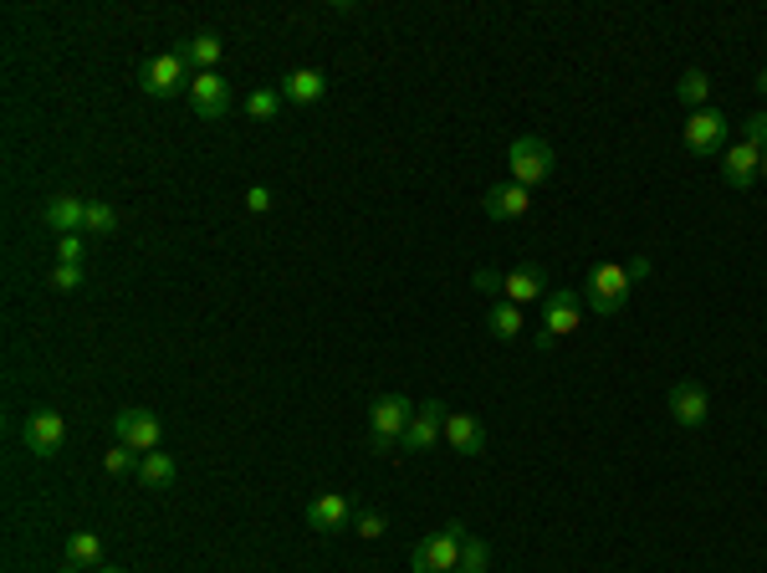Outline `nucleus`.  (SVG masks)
<instances>
[{"mask_svg": "<svg viewBox=\"0 0 767 573\" xmlns=\"http://www.w3.org/2000/svg\"><path fill=\"white\" fill-rule=\"evenodd\" d=\"M584 303H588V313H599V318H614L619 307L630 303V292H634V282H630V271L619 267V261H594V267L584 271Z\"/></svg>", "mask_w": 767, "mask_h": 573, "instance_id": "2", "label": "nucleus"}, {"mask_svg": "<svg viewBox=\"0 0 767 573\" xmlns=\"http://www.w3.org/2000/svg\"><path fill=\"white\" fill-rule=\"evenodd\" d=\"M83 256H87L83 236H57V261L62 267H83Z\"/></svg>", "mask_w": 767, "mask_h": 573, "instance_id": "29", "label": "nucleus"}, {"mask_svg": "<svg viewBox=\"0 0 767 573\" xmlns=\"http://www.w3.org/2000/svg\"><path fill=\"white\" fill-rule=\"evenodd\" d=\"M482 210L491 220H522L527 216V210H533V200H527V190L522 185H512V180H507V185H491L482 195Z\"/></svg>", "mask_w": 767, "mask_h": 573, "instance_id": "17", "label": "nucleus"}, {"mask_svg": "<svg viewBox=\"0 0 767 573\" xmlns=\"http://www.w3.org/2000/svg\"><path fill=\"white\" fill-rule=\"evenodd\" d=\"M446 415H451V410L440 405V400H425V405H415V420H410V430H404L400 451L425 455L435 440H440V430H446Z\"/></svg>", "mask_w": 767, "mask_h": 573, "instance_id": "12", "label": "nucleus"}, {"mask_svg": "<svg viewBox=\"0 0 767 573\" xmlns=\"http://www.w3.org/2000/svg\"><path fill=\"white\" fill-rule=\"evenodd\" d=\"M584 322V297L573 286H548L543 297V328H537V349H552L558 338H568Z\"/></svg>", "mask_w": 767, "mask_h": 573, "instance_id": "4", "label": "nucleus"}, {"mask_svg": "<svg viewBox=\"0 0 767 573\" xmlns=\"http://www.w3.org/2000/svg\"><path fill=\"white\" fill-rule=\"evenodd\" d=\"M666 405H670V420L681 425V430H701L706 415H711V400H706V385H701V379H675Z\"/></svg>", "mask_w": 767, "mask_h": 573, "instance_id": "11", "label": "nucleus"}, {"mask_svg": "<svg viewBox=\"0 0 767 573\" xmlns=\"http://www.w3.org/2000/svg\"><path fill=\"white\" fill-rule=\"evenodd\" d=\"M87 231L93 236H108V231H118V210L108 200H87Z\"/></svg>", "mask_w": 767, "mask_h": 573, "instance_id": "28", "label": "nucleus"}, {"mask_svg": "<svg viewBox=\"0 0 767 573\" xmlns=\"http://www.w3.org/2000/svg\"><path fill=\"white\" fill-rule=\"evenodd\" d=\"M184 98H190V108H195V119H205V123L231 119V108H235V93L220 72H195V83H190Z\"/></svg>", "mask_w": 767, "mask_h": 573, "instance_id": "7", "label": "nucleus"}, {"mask_svg": "<svg viewBox=\"0 0 767 573\" xmlns=\"http://www.w3.org/2000/svg\"><path fill=\"white\" fill-rule=\"evenodd\" d=\"M307 527L313 533H343V527H353V502L343 491H322L307 502Z\"/></svg>", "mask_w": 767, "mask_h": 573, "instance_id": "14", "label": "nucleus"}, {"mask_svg": "<svg viewBox=\"0 0 767 573\" xmlns=\"http://www.w3.org/2000/svg\"><path fill=\"white\" fill-rule=\"evenodd\" d=\"M624 271H630V282H645V277H650V256H630Z\"/></svg>", "mask_w": 767, "mask_h": 573, "instance_id": "35", "label": "nucleus"}, {"mask_svg": "<svg viewBox=\"0 0 767 573\" xmlns=\"http://www.w3.org/2000/svg\"><path fill=\"white\" fill-rule=\"evenodd\" d=\"M486 563H491V548H486V538H461V569L455 573H486Z\"/></svg>", "mask_w": 767, "mask_h": 573, "instance_id": "27", "label": "nucleus"}, {"mask_svg": "<svg viewBox=\"0 0 767 573\" xmlns=\"http://www.w3.org/2000/svg\"><path fill=\"white\" fill-rule=\"evenodd\" d=\"M21 440H26V451L41 455V461H51V455L68 446V420L57 415V410H32L26 420H21Z\"/></svg>", "mask_w": 767, "mask_h": 573, "instance_id": "8", "label": "nucleus"}, {"mask_svg": "<svg viewBox=\"0 0 767 573\" xmlns=\"http://www.w3.org/2000/svg\"><path fill=\"white\" fill-rule=\"evenodd\" d=\"M742 138H747L752 149H763V154H767V108H763V113H752V119L742 123Z\"/></svg>", "mask_w": 767, "mask_h": 573, "instance_id": "32", "label": "nucleus"}, {"mask_svg": "<svg viewBox=\"0 0 767 573\" xmlns=\"http://www.w3.org/2000/svg\"><path fill=\"white\" fill-rule=\"evenodd\" d=\"M113 436L123 440V446H134L138 455H149V451H159V440H165V425H159V415H154V410L129 405V410H118Z\"/></svg>", "mask_w": 767, "mask_h": 573, "instance_id": "10", "label": "nucleus"}, {"mask_svg": "<svg viewBox=\"0 0 767 573\" xmlns=\"http://www.w3.org/2000/svg\"><path fill=\"white\" fill-rule=\"evenodd\" d=\"M68 563L72 569H102V538L98 533H72L68 538Z\"/></svg>", "mask_w": 767, "mask_h": 573, "instance_id": "22", "label": "nucleus"}, {"mask_svg": "<svg viewBox=\"0 0 767 573\" xmlns=\"http://www.w3.org/2000/svg\"><path fill=\"white\" fill-rule=\"evenodd\" d=\"M246 210H251V216L271 210V190H267V185H251V190H246Z\"/></svg>", "mask_w": 767, "mask_h": 573, "instance_id": "34", "label": "nucleus"}, {"mask_svg": "<svg viewBox=\"0 0 767 573\" xmlns=\"http://www.w3.org/2000/svg\"><path fill=\"white\" fill-rule=\"evenodd\" d=\"M461 538H466V527L461 523H446L440 533L415 542V553H410V569L415 573H455L461 569Z\"/></svg>", "mask_w": 767, "mask_h": 573, "instance_id": "6", "label": "nucleus"}, {"mask_svg": "<svg viewBox=\"0 0 767 573\" xmlns=\"http://www.w3.org/2000/svg\"><path fill=\"white\" fill-rule=\"evenodd\" d=\"M410 420H415V405H410L404 394H379V400L368 405V451L394 455L404 430H410Z\"/></svg>", "mask_w": 767, "mask_h": 573, "instance_id": "1", "label": "nucleus"}, {"mask_svg": "<svg viewBox=\"0 0 767 573\" xmlns=\"http://www.w3.org/2000/svg\"><path fill=\"white\" fill-rule=\"evenodd\" d=\"M190 83H195V72L184 62V51H159L138 68V87L149 98H180V93H190Z\"/></svg>", "mask_w": 767, "mask_h": 573, "instance_id": "5", "label": "nucleus"}, {"mask_svg": "<svg viewBox=\"0 0 767 573\" xmlns=\"http://www.w3.org/2000/svg\"><path fill=\"white\" fill-rule=\"evenodd\" d=\"M757 174H763V149H752L747 138H742V144H732V149L721 154V180H727L732 190H747L752 180H757Z\"/></svg>", "mask_w": 767, "mask_h": 573, "instance_id": "16", "label": "nucleus"}, {"mask_svg": "<svg viewBox=\"0 0 767 573\" xmlns=\"http://www.w3.org/2000/svg\"><path fill=\"white\" fill-rule=\"evenodd\" d=\"M282 87H256V93H246V113L256 123H267V119H277V108H282Z\"/></svg>", "mask_w": 767, "mask_h": 573, "instance_id": "24", "label": "nucleus"}, {"mask_svg": "<svg viewBox=\"0 0 767 573\" xmlns=\"http://www.w3.org/2000/svg\"><path fill=\"white\" fill-rule=\"evenodd\" d=\"M471 282H476V292H482V297H491V303H501V271L482 267V271H476V277H471Z\"/></svg>", "mask_w": 767, "mask_h": 573, "instance_id": "33", "label": "nucleus"}, {"mask_svg": "<svg viewBox=\"0 0 767 573\" xmlns=\"http://www.w3.org/2000/svg\"><path fill=\"white\" fill-rule=\"evenodd\" d=\"M548 297V271L543 267H518V271H501V303H512V307H533Z\"/></svg>", "mask_w": 767, "mask_h": 573, "instance_id": "13", "label": "nucleus"}, {"mask_svg": "<svg viewBox=\"0 0 767 573\" xmlns=\"http://www.w3.org/2000/svg\"><path fill=\"white\" fill-rule=\"evenodd\" d=\"M353 527H358V538H384L389 517L384 512H353Z\"/></svg>", "mask_w": 767, "mask_h": 573, "instance_id": "30", "label": "nucleus"}, {"mask_svg": "<svg viewBox=\"0 0 767 573\" xmlns=\"http://www.w3.org/2000/svg\"><path fill=\"white\" fill-rule=\"evenodd\" d=\"M41 220H47L57 236H83L87 231V200H77V195H51V200L41 205Z\"/></svg>", "mask_w": 767, "mask_h": 573, "instance_id": "15", "label": "nucleus"}, {"mask_svg": "<svg viewBox=\"0 0 767 573\" xmlns=\"http://www.w3.org/2000/svg\"><path fill=\"white\" fill-rule=\"evenodd\" d=\"M446 440H451L455 455H482L486 451V430L476 415H466V410H451L446 415Z\"/></svg>", "mask_w": 767, "mask_h": 573, "instance_id": "18", "label": "nucleus"}, {"mask_svg": "<svg viewBox=\"0 0 767 573\" xmlns=\"http://www.w3.org/2000/svg\"><path fill=\"white\" fill-rule=\"evenodd\" d=\"M138 481L149 491H165V487H174V476H180V466H174V455L169 451H149L144 461H138Z\"/></svg>", "mask_w": 767, "mask_h": 573, "instance_id": "20", "label": "nucleus"}, {"mask_svg": "<svg viewBox=\"0 0 767 573\" xmlns=\"http://www.w3.org/2000/svg\"><path fill=\"white\" fill-rule=\"evenodd\" d=\"M763 174H767V154H763Z\"/></svg>", "mask_w": 767, "mask_h": 573, "instance_id": "39", "label": "nucleus"}, {"mask_svg": "<svg viewBox=\"0 0 767 573\" xmlns=\"http://www.w3.org/2000/svg\"><path fill=\"white\" fill-rule=\"evenodd\" d=\"M220 51H226V41H220L216 32H200V36H190V41H184V62H190V68H200V72H216Z\"/></svg>", "mask_w": 767, "mask_h": 573, "instance_id": "21", "label": "nucleus"}, {"mask_svg": "<svg viewBox=\"0 0 767 573\" xmlns=\"http://www.w3.org/2000/svg\"><path fill=\"white\" fill-rule=\"evenodd\" d=\"M552 164H558V154H552L548 138H537V134L512 138V149H507V169H512V185H522V190L548 185V180H552Z\"/></svg>", "mask_w": 767, "mask_h": 573, "instance_id": "3", "label": "nucleus"}, {"mask_svg": "<svg viewBox=\"0 0 767 573\" xmlns=\"http://www.w3.org/2000/svg\"><path fill=\"white\" fill-rule=\"evenodd\" d=\"M322 93H328V77H322L317 68H297V72H287V77H282V98L287 102H302V108H307V102H317Z\"/></svg>", "mask_w": 767, "mask_h": 573, "instance_id": "19", "label": "nucleus"}, {"mask_svg": "<svg viewBox=\"0 0 767 573\" xmlns=\"http://www.w3.org/2000/svg\"><path fill=\"white\" fill-rule=\"evenodd\" d=\"M138 461H144V455H138L134 446H123V440H118L113 451H102V472H108V476H129V472H138Z\"/></svg>", "mask_w": 767, "mask_h": 573, "instance_id": "26", "label": "nucleus"}, {"mask_svg": "<svg viewBox=\"0 0 767 573\" xmlns=\"http://www.w3.org/2000/svg\"><path fill=\"white\" fill-rule=\"evenodd\" d=\"M757 93H763V98H767V72H763V77H757Z\"/></svg>", "mask_w": 767, "mask_h": 573, "instance_id": "36", "label": "nucleus"}, {"mask_svg": "<svg viewBox=\"0 0 767 573\" xmlns=\"http://www.w3.org/2000/svg\"><path fill=\"white\" fill-rule=\"evenodd\" d=\"M93 573H123V569H113V563H102V569H93Z\"/></svg>", "mask_w": 767, "mask_h": 573, "instance_id": "37", "label": "nucleus"}, {"mask_svg": "<svg viewBox=\"0 0 767 573\" xmlns=\"http://www.w3.org/2000/svg\"><path fill=\"white\" fill-rule=\"evenodd\" d=\"M706 93H711V83H706V72H696V68H691L681 83H675V98H681L685 108H696V113L706 108Z\"/></svg>", "mask_w": 767, "mask_h": 573, "instance_id": "25", "label": "nucleus"}, {"mask_svg": "<svg viewBox=\"0 0 767 573\" xmlns=\"http://www.w3.org/2000/svg\"><path fill=\"white\" fill-rule=\"evenodd\" d=\"M685 154H696V159L727 154V113H717V108L691 113V119H685Z\"/></svg>", "mask_w": 767, "mask_h": 573, "instance_id": "9", "label": "nucleus"}, {"mask_svg": "<svg viewBox=\"0 0 767 573\" xmlns=\"http://www.w3.org/2000/svg\"><path fill=\"white\" fill-rule=\"evenodd\" d=\"M486 328H491L497 338H518V333H522V307L491 303V307H486Z\"/></svg>", "mask_w": 767, "mask_h": 573, "instance_id": "23", "label": "nucleus"}, {"mask_svg": "<svg viewBox=\"0 0 767 573\" xmlns=\"http://www.w3.org/2000/svg\"><path fill=\"white\" fill-rule=\"evenodd\" d=\"M62 573H83V569H72V563H68V569H62Z\"/></svg>", "mask_w": 767, "mask_h": 573, "instance_id": "38", "label": "nucleus"}, {"mask_svg": "<svg viewBox=\"0 0 767 573\" xmlns=\"http://www.w3.org/2000/svg\"><path fill=\"white\" fill-rule=\"evenodd\" d=\"M47 282L57 286V292H77V286H83V267H62V261H57Z\"/></svg>", "mask_w": 767, "mask_h": 573, "instance_id": "31", "label": "nucleus"}]
</instances>
